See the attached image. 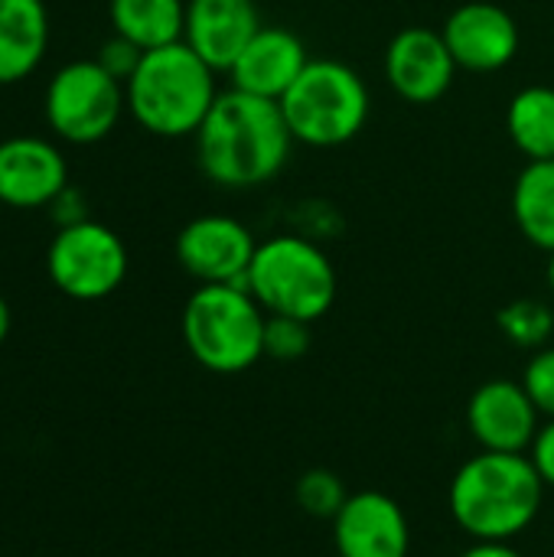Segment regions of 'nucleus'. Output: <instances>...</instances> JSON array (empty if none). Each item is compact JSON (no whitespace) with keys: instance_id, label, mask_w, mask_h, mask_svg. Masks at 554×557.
Wrapping results in <instances>:
<instances>
[{"instance_id":"17","label":"nucleus","mask_w":554,"mask_h":557,"mask_svg":"<svg viewBox=\"0 0 554 557\" xmlns=\"http://www.w3.org/2000/svg\"><path fill=\"white\" fill-rule=\"evenodd\" d=\"M49 46V13L42 0H0V85L36 72Z\"/></svg>"},{"instance_id":"27","label":"nucleus","mask_w":554,"mask_h":557,"mask_svg":"<svg viewBox=\"0 0 554 557\" xmlns=\"http://www.w3.org/2000/svg\"><path fill=\"white\" fill-rule=\"evenodd\" d=\"M52 215H56L59 228H62V225L85 222V206H82V196H78L72 186H65V189H62V193L52 199Z\"/></svg>"},{"instance_id":"24","label":"nucleus","mask_w":554,"mask_h":557,"mask_svg":"<svg viewBox=\"0 0 554 557\" xmlns=\"http://www.w3.org/2000/svg\"><path fill=\"white\" fill-rule=\"evenodd\" d=\"M522 388L529 392L532 405L539 408V414L549 421L554 418V346L535 349L522 369Z\"/></svg>"},{"instance_id":"13","label":"nucleus","mask_w":554,"mask_h":557,"mask_svg":"<svg viewBox=\"0 0 554 557\" xmlns=\"http://www.w3.org/2000/svg\"><path fill=\"white\" fill-rule=\"evenodd\" d=\"M444 42L467 72H500L519 52V26L509 10L490 0H467L441 26Z\"/></svg>"},{"instance_id":"16","label":"nucleus","mask_w":554,"mask_h":557,"mask_svg":"<svg viewBox=\"0 0 554 557\" xmlns=\"http://www.w3.org/2000/svg\"><path fill=\"white\" fill-rule=\"evenodd\" d=\"M258 29L261 16L255 0H186L183 42L216 72H229Z\"/></svg>"},{"instance_id":"22","label":"nucleus","mask_w":554,"mask_h":557,"mask_svg":"<svg viewBox=\"0 0 554 557\" xmlns=\"http://www.w3.org/2000/svg\"><path fill=\"white\" fill-rule=\"evenodd\" d=\"M294 499H297V506H300L307 516H313V519H330V522H333L336 512L343 509V503L349 499V493H346V483H343L333 470L317 467V470H307V473L297 480Z\"/></svg>"},{"instance_id":"28","label":"nucleus","mask_w":554,"mask_h":557,"mask_svg":"<svg viewBox=\"0 0 554 557\" xmlns=\"http://www.w3.org/2000/svg\"><path fill=\"white\" fill-rule=\"evenodd\" d=\"M457 557H522V552L513 542H473Z\"/></svg>"},{"instance_id":"15","label":"nucleus","mask_w":554,"mask_h":557,"mask_svg":"<svg viewBox=\"0 0 554 557\" xmlns=\"http://www.w3.org/2000/svg\"><path fill=\"white\" fill-rule=\"evenodd\" d=\"M307 62L310 55L297 33H291L287 26L261 23V29L248 39V46L229 69L232 88L281 101L291 91V85L300 78V72L307 69Z\"/></svg>"},{"instance_id":"14","label":"nucleus","mask_w":554,"mask_h":557,"mask_svg":"<svg viewBox=\"0 0 554 557\" xmlns=\"http://www.w3.org/2000/svg\"><path fill=\"white\" fill-rule=\"evenodd\" d=\"M69 186L62 150L33 134L0 140V202L10 209H42Z\"/></svg>"},{"instance_id":"2","label":"nucleus","mask_w":554,"mask_h":557,"mask_svg":"<svg viewBox=\"0 0 554 557\" xmlns=\"http://www.w3.org/2000/svg\"><path fill=\"white\" fill-rule=\"evenodd\" d=\"M545 490L529 454L480 450L454 473L447 509L473 542H516L539 519Z\"/></svg>"},{"instance_id":"8","label":"nucleus","mask_w":554,"mask_h":557,"mask_svg":"<svg viewBox=\"0 0 554 557\" xmlns=\"http://www.w3.org/2000/svg\"><path fill=\"white\" fill-rule=\"evenodd\" d=\"M46 271L59 294L91 304L111 297L127 277V248L101 222L62 225L46 251Z\"/></svg>"},{"instance_id":"29","label":"nucleus","mask_w":554,"mask_h":557,"mask_svg":"<svg viewBox=\"0 0 554 557\" xmlns=\"http://www.w3.org/2000/svg\"><path fill=\"white\" fill-rule=\"evenodd\" d=\"M7 333H10V307H7V300L0 297V343L7 339Z\"/></svg>"},{"instance_id":"1","label":"nucleus","mask_w":554,"mask_h":557,"mask_svg":"<svg viewBox=\"0 0 554 557\" xmlns=\"http://www.w3.org/2000/svg\"><path fill=\"white\" fill-rule=\"evenodd\" d=\"M193 137L199 170L222 189H255L271 183L287 166L294 147L281 104L238 88L219 91Z\"/></svg>"},{"instance_id":"21","label":"nucleus","mask_w":554,"mask_h":557,"mask_svg":"<svg viewBox=\"0 0 554 557\" xmlns=\"http://www.w3.org/2000/svg\"><path fill=\"white\" fill-rule=\"evenodd\" d=\"M496 326L500 333L516 346V349H545L549 339L554 333V310L545 300H535V297H522V300H513L506 304L500 313H496Z\"/></svg>"},{"instance_id":"10","label":"nucleus","mask_w":554,"mask_h":557,"mask_svg":"<svg viewBox=\"0 0 554 557\" xmlns=\"http://www.w3.org/2000/svg\"><path fill=\"white\" fill-rule=\"evenodd\" d=\"M542 421L545 418L532 405L522 382L513 379H490L467 401V431L480 450L529 454Z\"/></svg>"},{"instance_id":"3","label":"nucleus","mask_w":554,"mask_h":557,"mask_svg":"<svg viewBox=\"0 0 554 557\" xmlns=\"http://www.w3.org/2000/svg\"><path fill=\"white\" fill-rule=\"evenodd\" d=\"M127 111L157 137H189L219 98L216 69L183 39L144 52L124 85Z\"/></svg>"},{"instance_id":"18","label":"nucleus","mask_w":554,"mask_h":557,"mask_svg":"<svg viewBox=\"0 0 554 557\" xmlns=\"http://www.w3.org/2000/svg\"><path fill=\"white\" fill-rule=\"evenodd\" d=\"M111 26L144 52L180 42L186 29V0H111Z\"/></svg>"},{"instance_id":"9","label":"nucleus","mask_w":554,"mask_h":557,"mask_svg":"<svg viewBox=\"0 0 554 557\" xmlns=\"http://www.w3.org/2000/svg\"><path fill=\"white\" fill-rule=\"evenodd\" d=\"M255 251V235L232 215H199L176 235V261L199 284L245 287Z\"/></svg>"},{"instance_id":"26","label":"nucleus","mask_w":554,"mask_h":557,"mask_svg":"<svg viewBox=\"0 0 554 557\" xmlns=\"http://www.w3.org/2000/svg\"><path fill=\"white\" fill-rule=\"evenodd\" d=\"M529 460L535 463L542 483L549 490H554V418L542 421V428H539V434H535V441L529 447Z\"/></svg>"},{"instance_id":"11","label":"nucleus","mask_w":554,"mask_h":557,"mask_svg":"<svg viewBox=\"0 0 554 557\" xmlns=\"http://www.w3.org/2000/svg\"><path fill=\"white\" fill-rule=\"evenodd\" d=\"M457 62L441 29L405 26L385 49V82L408 104H434L454 85Z\"/></svg>"},{"instance_id":"25","label":"nucleus","mask_w":554,"mask_h":557,"mask_svg":"<svg viewBox=\"0 0 554 557\" xmlns=\"http://www.w3.org/2000/svg\"><path fill=\"white\" fill-rule=\"evenodd\" d=\"M140 59H144V49H140V46H134L131 39L118 36V33H114V36L101 46V52H98L101 69H104V72H111V75H114L118 82H124V85H127V78L137 72Z\"/></svg>"},{"instance_id":"30","label":"nucleus","mask_w":554,"mask_h":557,"mask_svg":"<svg viewBox=\"0 0 554 557\" xmlns=\"http://www.w3.org/2000/svg\"><path fill=\"white\" fill-rule=\"evenodd\" d=\"M549 287H552V297H554V251H552V261H549Z\"/></svg>"},{"instance_id":"23","label":"nucleus","mask_w":554,"mask_h":557,"mask_svg":"<svg viewBox=\"0 0 554 557\" xmlns=\"http://www.w3.org/2000/svg\"><path fill=\"white\" fill-rule=\"evenodd\" d=\"M310 326L294 317H268L264 323V356L274 362H297L310 352Z\"/></svg>"},{"instance_id":"20","label":"nucleus","mask_w":554,"mask_h":557,"mask_svg":"<svg viewBox=\"0 0 554 557\" xmlns=\"http://www.w3.org/2000/svg\"><path fill=\"white\" fill-rule=\"evenodd\" d=\"M506 131L526 160H554V88L529 85L513 95Z\"/></svg>"},{"instance_id":"6","label":"nucleus","mask_w":554,"mask_h":557,"mask_svg":"<svg viewBox=\"0 0 554 557\" xmlns=\"http://www.w3.org/2000/svg\"><path fill=\"white\" fill-rule=\"evenodd\" d=\"M278 104L294 140L307 147L349 144L366 127L372 111L369 85L340 59H310Z\"/></svg>"},{"instance_id":"4","label":"nucleus","mask_w":554,"mask_h":557,"mask_svg":"<svg viewBox=\"0 0 554 557\" xmlns=\"http://www.w3.org/2000/svg\"><path fill=\"white\" fill-rule=\"evenodd\" d=\"M264 307L242 284H199L183 307L189 356L216 372L238 375L264 359Z\"/></svg>"},{"instance_id":"19","label":"nucleus","mask_w":554,"mask_h":557,"mask_svg":"<svg viewBox=\"0 0 554 557\" xmlns=\"http://www.w3.org/2000/svg\"><path fill=\"white\" fill-rule=\"evenodd\" d=\"M513 219L526 242L554 251V160H529L513 186Z\"/></svg>"},{"instance_id":"12","label":"nucleus","mask_w":554,"mask_h":557,"mask_svg":"<svg viewBox=\"0 0 554 557\" xmlns=\"http://www.w3.org/2000/svg\"><path fill=\"white\" fill-rule=\"evenodd\" d=\"M333 545L340 557H408L411 525L405 509L379 490L349 493L333 519Z\"/></svg>"},{"instance_id":"5","label":"nucleus","mask_w":554,"mask_h":557,"mask_svg":"<svg viewBox=\"0 0 554 557\" xmlns=\"http://www.w3.org/2000/svg\"><path fill=\"white\" fill-rule=\"evenodd\" d=\"M245 287L268 317L317 323L336 304V268L320 245L300 235H274L258 245Z\"/></svg>"},{"instance_id":"7","label":"nucleus","mask_w":554,"mask_h":557,"mask_svg":"<svg viewBox=\"0 0 554 557\" xmlns=\"http://www.w3.org/2000/svg\"><path fill=\"white\" fill-rule=\"evenodd\" d=\"M42 108L56 137L69 144H98L118 127L127 95L124 82L104 72L98 59H78L49 78Z\"/></svg>"}]
</instances>
